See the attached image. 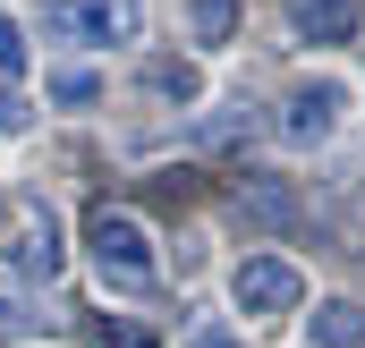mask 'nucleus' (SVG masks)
<instances>
[{"label": "nucleus", "mask_w": 365, "mask_h": 348, "mask_svg": "<svg viewBox=\"0 0 365 348\" xmlns=\"http://www.w3.org/2000/svg\"><path fill=\"white\" fill-rule=\"evenodd\" d=\"M86 247H93V272H102V289H128V297H145L153 289V238H145V221L136 213H119V204H93L86 221Z\"/></svg>", "instance_id": "obj_1"}, {"label": "nucleus", "mask_w": 365, "mask_h": 348, "mask_svg": "<svg viewBox=\"0 0 365 348\" xmlns=\"http://www.w3.org/2000/svg\"><path fill=\"white\" fill-rule=\"evenodd\" d=\"M340 111H349V86L340 77H297L289 102H280V145H297V153L331 145L340 136Z\"/></svg>", "instance_id": "obj_2"}, {"label": "nucleus", "mask_w": 365, "mask_h": 348, "mask_svg": "<svg viewBox=\"0 0 365 348\" xmlns=\"http://www.w3.org/2000/svg\"><path fill=\"white\" fill-rule=\"evenodd\" d=\"M230 297H238V314L255 323V314H289L297 297H306V272L280 255H247L238 263V280H230Z\"/></svg>", "instance_id": "obj_3"}, {"label": "nucleus", "mask_w": 365, "mask_h": 348, "mask_svg": "<svg viewBox=\"0 0 365 348\" xmlns=\"http://www.w3.org/2000/svg\"><path fill=\"white\" fill-rule=\"evenodd\" d=\"M51 26L77 34V43H136L145 9L136 0H68V9H51Z\"/></svg>", "instance_id": "obj_4"}, {"label": "nucleus", "mask_w": 365, "mask_h": 348, "mask_svg": "<svg viewBox=\"0 0 365 348\" xmlns=\"http://www.w3.org/2000/svg\"><path fill=\"white\" fill-rule=\"evenodd\" d=\"M9 255H17L26 280H43V289H51V280H60V263H68V247H60V213H51V204H26V213H17V247H9Z\"/></svg>", "instance_id": "obj_5"}, {"label": "nucleus", "mask_w": 365, "mask_h": 348, "mask_svg": "<svg viewBox=\"0 0 365 348\" xmlns=\"http://www.w3.org/2000/svg\"><path fill=\"white\" fill-rule=\"evenodd\" d=\"M306 340L314 348H365V306L357 297H323V306L306 314Z\"/></svg>", "instance_id": "obj_6"}, {"label": "nucleus", "mask_w": 365, "mask_h": 348, "mask_svg": "<svg viewBox=\"0 0 365 348\" xmlns=\"http://www.w3.org/2000/svg\"><path fill=\"white\" fill-rule=\"evenodd\" d=\"M289 26L306 43H349L357 34V0H289Z\"/></svg>", "instance_id": "obj_7"}, {"label": "nucleus", "mask_w": 365, "mask_h": 348, "mask_svg": "<svg viewBox=\"0 0 365 348\" xmlns=\"http://www.w3.org/2000/svg\"><path fill=\"white\" fill-rule=\"evenodd\" d=\"M238 204H247L264 230H289V221H297V195H289L280 178H247V195H238Z\"/></svg>", "instance_id": "obj_8"}, {"label": "nucleus", "mask_w": 365, "mask_h": 348, "mask_svg": "<svg viewBox=\"0 0 365 348\" xmlns=\"http://www.w3.org/2000/svg\"><path fill=\"white\" fill-rule=\"evenodd\" d=\"M145 86L170 93V102H195V93H204V77H195V60H153V68H145Z\"/></svg>", "instance_id": "obj_9"}, {"label": "nucleus", "mask_w": 365, "mask_h": 348, "mask_svg": "<svg viewBox=\"0 0 365 348\" xmlns=\"http://www.w3.org/2000/svg\"><path fill=\"white\" fill-rule=\"evenodd\" d=\"M187 26H195V43H230L238 34V0H195Z\"/></svg>", "instance_id": "obj_10"}, {"label": "nucleus", "mask_w": 365, "mask_h": 348, "mask_svg": "<svg viewBox=\"0 0 365 348\" xmlns=\"http://www.w3.org/2000/svg\"><path fill=\"white\" fill-rule=\"evenodd\" d=\"M43 93H51V102H68V111H86L93 93H102V77H93V68H51V77H43Z\"/></svg>", "instance_id": "obj_11"}, {"label": "nucleus", "mask_w": 365, "mask_h": 348, "mask_svg": "<svg viewBox=\"0 0 365 348\" xmlns=\"http://www.w3.org/2000/svg\"><path fill=\"white\" fill-rule=\"evenodd\" d=\"M238 136H255V119H238V111H221V119H204V128H195V145H204V153H221V145H238Z\"/></svg>", "instance_id": "obj_12"}, {"label": "nucleus", "mask_w": 365, "mask_h": 348, "mask_svg": "<svg viewBox=\"0 0 365 348\" xmlns=\"http://www.w3.org/2000/svg\"><path fill=\"white\" fill-rule=\"evenodd\" d=\"M17 68H26V26H17V17H0V86H9Z\"/></svg>", "instance_id": "obj_13"}, {"label": "nucleus", "mask_w": 365, "mask_h": 348, "mask_svg": "<svg viewBox=\"0 0 365 348\" xmlns=\"http://www.w3.org/2000/svg\"><path fill=\"white\" fill-rule=\"evenodd\" d=\"M179 348H247V340H238V332H230V323H195V332H187Z\"/></svg>", "instance_id": "obj_14"}, {"label": "nucleus", "mask_w": 365, "mask_h": 348, "mask_svg": "<svg viewBox=\"0 0 365 348\" xmlns=\"http://www.w3.org/2000/svg\"><path fill=\"white\" fill-rule=\"evenodd\" d=\"M0 332H26V306L17 297H0Z\"/></svg>", "instance_id": "obj_15"}, {"label": "nucleus", "mask_w": 365, "mask_h": 348, "mask_svg": "<svg viewBox=\"0 0 365 348\" xmlns=\"http://www.w3.org/2000/svg\"><path fill=\"white\" fill-rule=\"evenodd\" d=\"M357 247H365V195H357Z\"/></svg>", "instance_id": "obj_16"}]
</instances>
